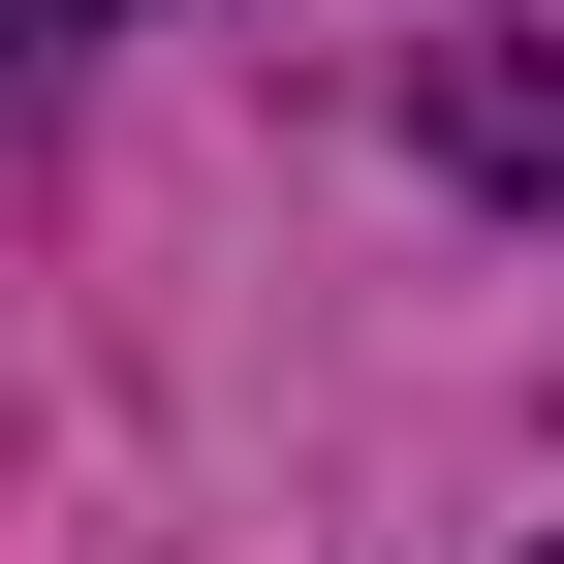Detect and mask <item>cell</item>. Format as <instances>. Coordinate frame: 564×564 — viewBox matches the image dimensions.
I'll list each match as a JSON object with an SVG mask.
<instances>
[{
  "instance_id": "obj_1",
  "label": "cell",
  "mask_w": 564,
  "mask_h": 564,
  "mask_svg": "<svg viewBox=\"0 0 564 564\" xmlns=\"http://www.w3.org/2000/svg\"><path fill=\"white\" fill-rule=\"evenodd\" d=\"M0 32H126V0H0Z\"/></svg>"
},
{
  "instance_id": "obj_2",
  "label": "cell",
  "mask_w": 564,
  "mask_h": 564,
  "mask_svg": "<svg viewBox=\"0 0 564 564\" xmlns=\"http://www.w3.org/2000/svg\"><path fill=\"white\" fill-rule=\"evenodd\" d=\"M533 564H564V533H533Z\"/></svg>"
}]
</instances>
